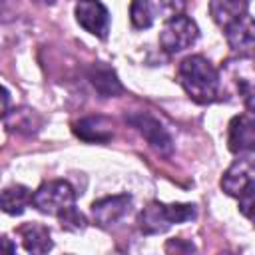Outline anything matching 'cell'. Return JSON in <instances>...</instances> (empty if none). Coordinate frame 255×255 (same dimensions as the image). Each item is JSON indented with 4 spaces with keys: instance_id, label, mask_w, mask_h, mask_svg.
I'll use <instances>...</instances> for the list:
<instances>
[{
    "instance_id": "cell-5",
    "label": "cell",
    "mask_w": 255,
    "mask_h": 255,
    "mask_svg": "<svg viewBox=\"0 0 255 255\" xmlns=\"http://www.w3.org/2000/svg\"><path fill=\"white\" fill-rule=\"evenodd\" d=\"M253 185H255V159L251 157L235 159L221 177V189L231 197H239Z\"/></svg>"
},
{
    "instance_id": "cell-6",
    "label": "cell",
    "mask_w": 255,
    "mask_h": 255,
    "mask_svg": "<svg viewBox=\"0 0 255 255\" xmlns=\"http://www.w3.org/2000/svg\"><path fill=\"white\" fill-rule=\"evenodd\" d=\"M76 20L86 32L98 38H106L110 32V14L100 0H78Z\"/></svg>"
},
{
    "instance_id": "cell-2",
    "label": "cell",
    "mask_w": 255,
    "mask_h": 255,
    "mask_svg": "<svg viewBox=\"0 0 255 255\" xmlns=\"http://www.w3.org/2000/svg\"><path fill=\"white\" fill-rule=\"evenodd\" d=\"M177 80L185 94L197 102V104H209L215 100L217 90H219V74L213 68V64L195 54L187 56L179 62L177 66Z\"/></svg>"
},
{
    "instance_id": "cell-14",
    "label": "cell",
    "mask_w": 255,
    "mask_h": 255,
    "mask_svg": "<svg viewBox=\"0 0 255 255\" xmlns=\"http://www.w3.org/2000/svg\"><path fill=\"white\" fill-rule=\"evenodd\" d=\"M20 235H22L24 249L28 253H46L52 249L50 231L40 223H28L20 227Z\"/></svg>"
},
{
    "instance_id": "cell-4",
    "label": "cell",
    "mask_w": 255,
    "mask_h": 255,
    "mask_svg": "<svg viewBox=\"0 0 255 255\" xmlns=\"http://www.w3.org/2000/svg\"><path fill=\"white\" fill-rule=\"evenodd\" d=\"M197 36H199L197 24L191 18L179 14V16L169 18L163 24V28L159 32V44L167 54H177V52L189 48L191 44H195Z\"/></svg>"
},
{
    "instance_id": "cell-17",
    "label": "cell",
    "mask_w": 255,
    "mask_h": 255,
    "mask_svg": "<svg viewBox=\"0 0 255 255\" xmlns=\"http://www.w3.org/2000/svg\"><path fill=\"white\" fill-rule=\"evenodd\" d=\"M237 90L239 96L243 98V104L249 112H255V82L247 80V78H239L237 80Z\"/></svg>"
},
{
    "instance_id": "cell-10",
    "label": "cell",
    "mask_w": 255,
    "mask_h": 255,
    "mask_svg": "<svg viewBox=\"0 0 255 255\" xmlns=\"http://www.w3.org/2000/svg\"><path fill=\"white\" fill-rule=\"evenodd\" d=\"M227 143L233 153H251L255 151V118L235 116L229 122Z\"/></svg>"
},
{
    "instance_id": "cell-13",
    "label": "cell",
    "mask_w": 255,
    "mask_h": 255,
    "mask_svg": "<svg viewBox=\"0 0 255 255\" xmlns=\"http://www.w3.org/2000/svg\"><path fill=\"white\" fill-rule=\"evenodd\" d=\"M88 78H90L92 86L96 88V92H98L102 98H114V96H118V94L124 92V88H122V84H120L116 72H114L110 66L102 64V62L94 64V66L88 70Z\"/></svg>"
},
{
    "instance_id": "cell-1",
    "label": "cell",
    "mask_w": 255,
    "mask_h": 255,
    "mask_svg": "<svg viewBox=\"0 0 255 255\" xmlns=\"http://www.w3.org/2000/svg\"><path fill=\"white\" fill-rule=\"evenodd\" d=\"M32 203L38 211L58 217L62 227H66V229L76 231V229L86 227L84 215L76 211V193H74L72 185L64 179H54V181L42 183L34 191Z\"/></svg>"
},
{
    "instance_id": "cell-3",
    "label": "cell",
    "mask_w": 255,
    "mask_h": 255,
    "mask_svg": "<svg viewBox=\"0 0 255 255\" xmlns=\"http://www.w3.org/2000/svg\"><path fill=\"white\" fill-rule=\"evenodd\" d=\"M195 217V205L191 203H159L151 201L139 213V229L145 235H155L167 231L173 223H183Z\"/></svg>"
},
{
    "instance_id": "cell-18",
    "label": "cell",
    "mask_w": 255,
    "mask_h": 255,
    "mask_svg": "<svg viewBox=\"0 0 255 255\" xmlns=\"http://www.w3.org/2000/svg\"><path fill=\"white\" fill-rule=\"evenodd\" d=\"M237 199H239V211L255 225V185L249 187L245 193H241Z\"/></svg>"
},
{
    "instance_id": "cell-8",
    "label": "cell",
    "mask_w": 255,
    "mask_h": 255,
    "mask_svg": "<svg viewBox=\"0 0 255 255\" xmlns=\"http://www.w3.org/2000/svg\"><path fill=\"white\" fill-rule=\"evenodd\" d=\"M129 207H131V195L128 193L110 195V197H102L92 203V215L98 225L108 227L124 219L129 213Z\"/></svg>"
},
{
    "instance_id": "cell-19",
    "label": "cell",
    "mask_w": 255,
    "mask_h": 255,
    "mask_svg": "<svg viewBox=\"0 0 255 255\" xmlns=\"http://www.w3.org/2000/svg\"><path fill=\"white\" fill-rule=\"evenodd\" d=\"M36 4H42V6H52L56 0H34Z\"/></svg>"
},
{
    "instance_id": "cell-15",
    "label": "cell",
    "mask_w": 255,
    "mask_h": 255,
    "mask_svg": "<svg viewBox=\"0 0 255 255\" xmlns=\"http://www.w3.org/2000/svg\"><path fill=\"white\" fill-rule=\"evenodd\" d=\"M30 201L32 195L24 185H12L2 191V209L8 215H20Z\"/></svg>"
},
{
    "instance_id": "cell-7",
    "label": "cell",
    "mask_w": 255,
    "mask_h": 255,
    "mask_svg": "<svg viewBox=\"0 0 255 255\" xmlns=\"http://www.w3.org/2000/svg\"><path fill=\"white\" fill-rule=\"evenodd\" d=\"M128 122L137 128V131L145 137V141L149 143V147H153L157 153L161 155H169L173 149L171 143V135L167 133V129L149 114H133L128 118Z\"/></svg>"
},
{
    "instance_id": "cell-12",
    "label": "cell",
    "mask_w": 255,
    "mask_h": 255,
    "mask_svg": "<svg viewBox=\"0 0 255 255\" xmlns=\"http://www.w3.org/2000/svg\"><path fill=\"white\" fill-rule=\"evenodd\" d=\"M247 10H249V0H211L209 4L211 18L221 30H225L229 24L249 14Z\"/></svg>"
},
{
    "instance_id": "cell-9",
    "label": "cell",
    "mask_w": 255,
    "mask_h": 255,
    "mask_svg": "<svg viewBox=\"0 0 255 255\" xmlns=\"http://www.w3.org/2000/svg\"><path fill=\"white\" fill-rule=\"evenodd\" d=\"M225 38L229 48L239 56H249L255 52V20L245 14L237 22L229 24L225 30Z\"/></svg>"
},
{
    "instance_id": "cell-16",
    "label": "cell",
    "mask_w": 255,
    "mask_h": 255,
    "mask_svg": "<svg viewBox=\"0 0 255 255\" xmlns=\"http://www.w3.org/2000/svg\"><path fill=\"white\" fill-rule=\"evenodd\" d=\"M129 18L135 28H149L153 22V8L149 0H133L129 6Z\"/></svg>"
},
{
    "instance_id": "cell-11",
    "label": "cell",
    "mask_w": 255,
    "mask_h": 255,
    "mask_svg": "<svg viewBox=\"0 0 255 255\" xmlns=\"http://www.w3.org/2000/svg\"><path fill=\"white\" fill-rule=\"evenodd\" d=\"M74 133L80 139H84V141L104 143V141L112 139L114 129H112V122L108 118H104V116H90V118L80 120L74 126Z\"/></svg>"
}]
</instances>
